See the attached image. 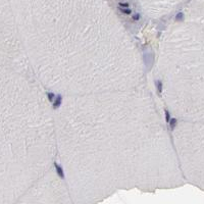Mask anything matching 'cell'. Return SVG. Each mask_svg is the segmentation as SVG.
Returning a JSON list of instances; mask_svg holds the SVG:
<instances>
[{"instance_id":"6da1fadb","label":"cell","mask_w":204,"mask_h":204,"mask_svg":"<svg viewBox=\"0 0 204 204\" xmlns=\"http://www.w3.org/2000/svg\"><path fill=\"white\" fill-rule=\"evenodd\" d=\"M54 165H55V168H56L57 175H59V177L61 178V179H63V178H64V174H63V170H62V168H60V166H59L57 163H54Z\"/></svg>"},{"instance_id":"7a4b0ae2","label":"cell","mask_w":204,"mask_h":204,"mask_svg":"<svg viewBox=\"0 0 204 204\" xmlns=\"http://www.w3.org/2000/svg\"><path fill=\"white\" fill-rule=\"evenodd\" d=\"M60 103H61V97H60V96H58L57 98H56V100H55V102L53 103V107H54V108H57V107H59Z\"/></svg>"},{"instance_id":"3957f363","label":"cell","mask_w":204,"mask_h":204,"mask_svg":"<svg viewBox=\"0 0 204 204\" xmlns=\"http://www.w3.org/2000/svg\"><path fill=\"white\" fill-rule=\"evenodd\" d=\"M169 124H170L171 130H174V129L175 128V126H177V119H175V118H171V119H169Z\"/></svg>"},{"instance_id":"277c9868","label":"cell","mask_w":204,"mask_h":204,"mask_svg":"<svg viewBox=\"0 0 204 204\" xmlns=\"http://www.w3.org/2000/svg\"><path fill=\"white\" fill-rule=\"evenodd\" d=\"M156 87H157V91H158L159 93H161V92H162V83L160 81L156 82Z\"/></svg>"},{"instance_id":"5b68a950","label":"cell","mask_w":204,"mask_h":204,"mask_svg":"<svg viewBox=\"0 0 204 204\" xmlns=\"http://www.w3.org/2000/svg\"><path fill=\"white\" fill-rule=\"evenodd\" d=\"M120 10H122L124 13H127V15H130L131 13V10L130 9H124V8H120Z\"/></svg>"},{"instance_id":"8992f818","label":"cell","mask_w":204,"mask_h":204,"mask_svg":"<svg viewBox=\"0 0 204 204\" xmlns=\"http://www.w3.org/2000/svg\"><path fill=\"white\" fill-rule=\"evenodd\" d=\"M47 95H48V98H49V100H50V101H53V98H54V94H53V93H48Z\"/></svg>"},{"instance_id":"52a82bcc","label":"cell","mask_w":204,"mask_h":204,"mask_svg":"<svg viewBox=\"0 0 204 204\" xmlns=\"http://www.w3.org/2000/svg\"><path fill=\"white\" fill-rule=\"evenodd\" d=\"M165 118H166V122L169 123V113L168 110H165Z\"/></svg>"},{"instance_id":"ba28073f","label":"cell","mask_w":204,"mask_h":204,"mask_svg":"<svg viewBox=\"0 0 204 204\" xmlns=\"http://www.w3.org/2000/svg\"><path fill=\"white\" fill-rule=\"evenodd\" d=\"M181 20H183V13H179L177 15V21H181Z\"/></svg>"},{"instance_id":"9c48e42d","label":"cell","mask_w":204,"mask_h":204,"mask_svg":"<svg viewBox=\"0 0 204 204\" xmlns=\"http://www.w3.org/2000/svg\"><path fill=\"white\" fill-rule=\"evenodd\" d=\"M119 6H122V7H128L129 4L128 3H119Z\"/></svg>"},{"instance_id":"30bf717a","label":"cell","mask_w":204,"mask_h":204,"mask_svg":"<svg viewBox=\"0 0 204 204\" xmlns=\"http://www.w3.org/2000/svg\"><path fill=\"white\" fill-rule=\"evenodd\" d=\"M133 17H134V20H135V21H138V20H139V17H140V15H135Z\"/></svg>"}]
</instances>
